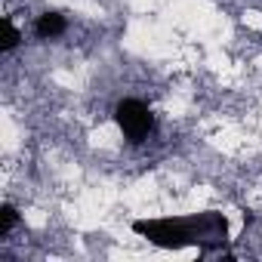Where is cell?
Masks as SVG:
<instances>
[{"mask_svg": "<svg viewBox=\"0 0 262 262\" xmlns=\"http://www.w3.org/2000/svg\"><path fill=\"white\" fill-rule=\"evenodd\" d=\"M133 231L151 241L161 250H185L194 247V225L188 219H136Z\"/></svg>", "mask_w": 262, "mask_h": 262, "instance_id": "6da1fadb", "label": "cell"}, {"mask_svg": "<svg viewBox=\"0 0 262 262\" xmlns=\"http://www.w3.org/2000/svg\"><path fill=\"white\" fill-rule=\"evenodd\" d=\"M114 123L129 145H142L155 133V114L142 99H120L114 108Z\"/></svg>", "mask_w": 262, "mask_h": 262, "instance_id": "7a4b0ae2", "label": "cell"}, {"mask_svg": "<svg viewBox=\"0 0 262 262\" xmlns=\"http://www.w3.org/2000/svg\"><path fill=\"white\" fill-rule=\"evenodd\" d=\"M194 225V247L201 250H222L228 241V219L222 213H201L191 216Z\"/></svg>", "mask_w": 262, "mask_h": 262, "instance_id": "3957f363", "label": "cell"}, {"mask_svg": "<svg viewBox=\"0 0 262 262\" xmlns=\"http://www.w3.org/2000/svg\"><path fill=\"white\" fill-rule=\"evenodd\" d=\"M65 28H68V22H65V16L56 13V10L40 13L37 22H34V34H37L40 40H53V37H59V34H65Z\"/></svg>", "mask_w": 262, "mask_h": 262, "instance_id": "277c9868", "label": "cell"}, {"mask_svg": "<svg viewBox=\"0 0 262 262\" xmlns=\"http://www.w3.org/2000/svg\"><path fill=\"white\" fill-rule=\"evenodd\" d=\"M19 40H22V34H19V28L13 25V19H4V22H0V53L16 50Z\"/></svg>", "mask_w": 262, "mask_h": 262, "instance_id": "5b68a950", "label": "cell"}, {"mask_svg": "<svg viewBox=\"0 0 262 262\" xmlns=\"http://www.w3.org/2000/svg\"><path fill=\"white\" fill-rule=\"evenodd\" d=\"M16 225H19V210L13 204H4V207H0V241H4Z\"/></svg>", "mask_w": 262, "mask_h": 262, "instance_id": "8992f818", "label": "cell"}]
</instances>
